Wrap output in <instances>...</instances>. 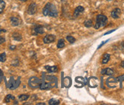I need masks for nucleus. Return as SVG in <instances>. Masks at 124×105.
Instances as JSON below:
<instances>
[{"instance_id": "nucleus-30", "label": "nucleus", "mask_w": 124, "mask_h": 105, "mask_svg": "<svg viewBox=\"0 0 124 105\" xmlns=\"http://www.w3.org/2000/svg\"><path fill=\"white\" fill-rule=\"evenodd\" d=\"M121 66L123 68H124V61H123L122 63H121Z\"/></svg>"}, {"instance_id": "nucleus-25", "label": "nucleus", "mask_w": 124, "mask_h": 105, "mask_svg": "<svg viewBox=\"0 0 124 105\" xmlns=\"http://www.w3.org/2000/svg\"><path fill=\"white\" fill-rule=\"evenodd\" d=\"M2 77H3V73H2V70L0 69V83H1V81L2 80Z\"/></svg>"}, {"instance_id": "nucleus-22", "label": "nucleus", "mask_w": 124, "mask_h": 105, "mask_svg": "<svg viewBox=\"0 0 124 105\" xmlns=\"http://www.w3.org/2000/svg\"><path fill=\"white\" fill-rule=\"evenodd\" d=\"M5 60H6V54L5 53L0 54V62L4 63V62H5Z\"/></svg>"}, {"instance_id": "nucleus-5", "label": "nucleus", "mask_w": 124, "mask_h": 105, "mask_svg": "<svg viewBox=\"0 0 124 105\" xmlns=\"http://www.w3.org/2000/svg\"><path fill=\"white\" fill-rule=\"evenodd\" d=\"M37 11V4L34 3V2H32L30 4V5L28 6V13L31 15H34Z\"/></svg>"}, {"instance_id": "nucleus-33", "label": "nucleus", "mask_w": 124, "mask_h": 105, "mask_svg": "<svg viewBox=\"0 0 124 105\" xmlns=\"http://www.w3.org/2000/svg\"><path fill=\"white\" fill-rule=\"evenodd\" d=\"M123 47H124V42L123 43Z\"/></svg>"}, {"instance_id": "nucleus-21", "label": "nucleus", "mask_w": 124, "mask_h": 105, "mask_svg": "<svg viewBox=\"0 0 124 105\" xmlns=\"http://www.w3.org/2000/svg\"><path fill=\"white\" fill-rule=\"evenodd\" d=\"M67 40L70 43H74L75 42V38L73 37L72 36H67L66 37Z\"/></svg>"}, {"instance_id": "nucleus-13", "label": "nucleus", "mask_w": 124, "mask_h": 105, "mask_svg": "<svg viewBox=\"0 0 124 105\" xmlns=\"http://www.w3.org/2000/svg\"><path fill=\"white\" fill-rule=\"evenodd\" d=\"M45 69L49 72V73H56L58 68L57 66L56 65H53V66H50V65H46L45 66Z\"/></svg>"}, {"instance_id": "nucleus-6", "label": "nucleus", "mask_w": 124, "mask_h": 105, "mask_svg": "<svg viewBox=\"0 0 124 105\" xmlns=\"http://www.w3.org/2000/svg\"><path fill=\"white\" fill-rule=\"evenodd\" d=\"M117 82H119L117 78H109L107 80V85L108 87L110 88H115L116 86Z\"/></svg>"}, {"instance_id": "nucleus-29", "label": "nucleus", "mask_w": 124, "mask_h": 105, "mask_svg": "<svg viewBox=\"0 0 124 105\" xmlns=\"http://www.w3.org/2000/svg\"><path fill=\"white\" fill-rule=\"evenodd\" d=\"M15 46H11L10 47V49H15Z\"/></svg>"}, {"instance_id": "nucleus-28", "label": "nucleus", "mask_w": 124, "mask_h": 105, "mask_svg": "<svg viewBox=\"0 0 124 105\" xmlns=\"http://www.w3.org/2000/svg\"><path fill=\"white\" fill-rule=\"evenodd\" d=\"M114 31H115V30H112V31H107V32H106V33H105V34H104V35L109 34H110V33L114 32Z\"/></svg>"}, {"instance_id": "nucleus-1", "label": "nucleus", "mask_w": 124, "mask_h": 105, "mask_svg": "<svg viewBox=\"0 0 124 105\" xmlns=\"http://www.w3.org/2000/svg\"><path fill=\"white\" fill-rule=\"evenodd\" d=\"M43 14L45 16L56 18L58 16V11L54 5L50 2H48L46 4L44 8H43Z\"/></svg>"}, {"instance_id": "nucleus-10", "label": "nucleus", "mask_w": 124, "mask_h": 105, "mask_svg": "<svg viewBox=\"0 0 124 105\" xmlns=\"http://www.w3.org/2000/svg\"><path fill=\"white\" fill-rule=\"evenodd\" d=\"M121 14V10L120 8H115L111 12V16L114 18H119Z\"/></svg>"}, {"instance_id": "nucleus-26", "label": "nucleus", "mask_w": 124, "mask_h": 105, "mask_svg": "<svg viewBox=\"0 0 124 105\" xmlns=\"http://www.w3.org/2000/svg\"><path fill=\"white\" fill-rule=\"evenodd\" d=\"M108 40H106V41H103V42H102V43H101L100 44V45H99V47H98V49H100V48H101V47L102 46H103V45H104V43H107V41H108Z\"/></svg>"}, {"instance_id": "nucleus-11", "label": "nucleus", "mask_w": 124, "mask_h": 105, "mask_svg": "<svg viewBox=\"0 0 124 105\" xmlns=\"http://www.w3.org/2000/svg\"><path fill=\"white\" fill-rule=\"evenodd\" d=\"M85 8L82 6H78L76 8L74 11V17H78L79 15H81L82 13L84 12Z\"/></svg>"}, {"instance_id": "nucleus-8", "label": "nucleus", "mask_w": 124, "mask_h": 105, "mask_svg": "<svg viewBox=\"0 0 124 105\" xmlns=\"http://www.w3.org/2000/svg\"><path fill=\"white\" fill-rule=\"evenodd\" d=\"M52 87H53V85H51V83H49V82H46V81L42 80L41 84H40L39 88H40V89H42V90H47V89H50Z\"/></svg>"}, {"instance_id": "nucleus-18", "label": "nucleus", "mask_w": 124, "mask_h": 105, "mask_svg": "<svg viewBox=\"0 0 124 105\" xmlns=\"http://www.w3.org/2000/svg\"><path fill=\"white\" fill-rule=\"evenodd\" d=\"M29 98V95H21L18 96V99L21 101H26L28 100Z\"/></svg>"}, {"instance_id": "nucleus-12", "label": "nucleus", "mask_w": 124, "mask_h": 105, "mask_svg": "<svg viewBox=\"0 0 124 105\" xmlns=\"http://www.w3.org/2000/svg\"><path fill=\"white\" fill-rule=\"evenodd\" d=\"M102 75H112L114 73V70L112 69H110V68H106V69H104L101 70V73Z\"/></svg>"}, {"instance_id": "nucleus-20", "label": "nucleus", "mask_w": 124, "mask_h": 105, "mask_svg": "<svg viewBox=\"0 0 124 105\" xmlns=\"http://www.w3.org/2000/svg\"><path fill=\"white\" fill-rule=\"evenodd\" d=\"M49 104L50 105H57L60 104V101L59 100H56V99H50L49 101Z\"/></svg>"}, {"instance_id": "nucleus-14", "label": "nucleus", "mask_w": 124, "mask_h": 105, "mask_svg": "<svg viewBox=\"0 0 124 105\" xmlns=\"http://www.w3.org/2000/svg\"><path fill=\"white\" fill-rule=\"evenodd\" d=\"M110 58V54H108V53H105V54L104 55V57H103V59H102V63H103V64L107 63L109 62Z\"/></svg>"}, {"instance_id": "nucleus-15", "label": "nucleus", "mask_w": 124, "mask_h": 105, "mask_svg": "<svg viewBox=\"0 0 124 105\" xmlns=\"http://www.w3.org/2000/svg\"><path fill=\"white\" fill-rule=\"evenodd\" d=\"M15 101V97L13 96V95H8L6 97H5V103H9V102H11V101Z\"/></svg>"}, {"instance_id": "nucleus-19", "label": "nucleus", "mask_w": 124, "mask_h": 105, "mask_svg": "<svg viewBox=\"0 0 124 105\" xmlns=\"http://www.w3.org/2000/svg\"><path fill=\"white\" fill-rule=\"evenodd\" d=\"M65 47V41L64 40L62 39H60V40L58 41V43H57V47L60 48V49H62Z\"/></svg>"}, {"instance_id": "nucleus-32", "label": "nucleus", "mask_w": 124, "mask_h": 105, "mask_svg": "<svg viewBox=\"0 0 124 105\" xmlns=\"http://www.w3.org/2000/svg\"><path fill=\"white\" fill-rule=\"evenodd\" d=\"M20 1H22V2H26L27 0H20Z\"/></svg>"}, {"instance_id": "nucleus-9", "label": "nucleus", "mask_w": 124, "mask_h": 105, "mask_svg": "<svg viewBox=\"0 0 124 105\" xmlns=\"http://www.w3.org/2000/svg\"><path fill=\"white\" fill-rule=\"evenodd\" d=\"M10 21H11V24H12V25L14 26V27L18 26L21 24V19H19L17 17H11L10 18Z\"/></svg>"}, {"instance_id": "nucleus-3", "label": "nucleus", "mask_w": 124, "mask_h": 105, "mask_svg": "<svg viewBox=\"0 0 124 105\" xmlns=\"http://www.w3.org/2000/svg\"><path fill=\"white\" fill-rule=\"evenodd\" d=\"M42 80L38 79L37 77H31L28 81L29 87L31 88H40V85L41 84Z\"/></svg>"}, {"instance_id": "nucleus-7", "label": "nucleus", "mask_w": 124, "mask_h": 105, "mask_svg": "<svg viewBox=\"0 0 124 105\" xmlns=\"http://www.w3.org/2000/svg\"><path fill=\"white\" fill-rule=\"evenodd\" d=\"M56 40V36L53 34H48L44 37V42L45 43H50L54 42Z\"/></svg>"}, {"instance_id": "nucleus-4", "label": "nucleus", "mask_w": 124, "mask_h": 105, "mask_svg": "<svg viewBox=\"0 0 124 105\" xmlns=\"http://www.w3.org/2000/svg\"><path fill=\"white\" fill-rule=\"evenodd\" d=\"M44 33V29L41 25H35L33 27V29H32V34L34 35L42 34Z\"/></svg>"}, {"instance_id": "nucleus-27", "label": "nucleus", "mask_w": 124, "mask_h": 105, "mask_svg": "<svg viewBox=\"0 0 124 105\" xmlns=\"http://www.w3.org/2000/svg\"><path fill=\"white\" fill-rule=\"evenodd\" d=\"M5 32H6V30H5V29L1 28V27H0V34H1L2 33H5Z\"/></svg>"}, {"instance_id": "nucleus-16", "label": "nucleus", "mask_w": 124, "mask_h": 105, "mask_svg": "<svg viewBox=\"0 0 124 105\" xmlns=\"http://www.w3.org/2000/svg\"><path fill=\"white\" fill-rule=\"evenodd\" d=\"M12 37H13V38H14L15 40H18V41H20V40H21V39H22L21 35L20 34H18V33H14Z\"/></svg>"}, {"instance_id": "nucleus-24", "label": "nucleus", "mask_w": 124, "mask_h": 105, "mask_svg": "<svg viewBox=\"0 0 124 105\" xmlns=\"http://www.w3.org/2000/svg\"><path fill=\"white\" fill-rule=\"evenodd\" d=\"M5 41V38H4L3 37H1V36H0V44L3 43Z\"/></svg>"}, {"instance_id": "nucleus-17", "label": "nucleus", "mask_w": 124, "mask_h": 105, "mask_svg": "<svg viewBox=\"0 0 124 105\" xmlns=\"http://www.w3.org/2000/svg\"><path fill=\"white\" fill-rule=\"evenodd\" d=\"M5 8V2L3 0H0V14L3 12V11Z\"/></svg>"}, {"instance_id": "nucleus-31", "label": "nucleus", "mask_w": 124, "mask_h": 105, "mask_svg": "<svg viewBox=\"0 0 124 105\" xmlns=\"http://www.w3.org/2000/svg\"><path fill=\"white\" fill-rule=\"evenodd\" d=\"M39 104H44V105H45V103H38V104H37V105H39Z\"/></svg>"}, {"instance_id": "nucleus-23", "label": "nucleus", "mask_w": 124, "mask_h": 105, "mask_svg": "<svg viewBox=\"0 0 124 105\" xmlns=\"http://www.w3.org/2000/svg\"><path fill=\"white\" fill-rule=\"evenodd\" d=\"M85 26L86 27H91V26H92V21L91 20H87L85 21Z\"/></svg>"}, {"instance_id": "nucleus-2", "label": "nucleus", "mask_w": 124, "mask_h": 105, "mask_svg": "<svg viewBox=\"0 0 124 105\" xmlns=\"http://www.w3.org/2000/svg\"><path fill=\"white\" fill-rule=\"evenodd\" d=\"M107 23V18L104 15H98L96 18V23L94 25L95 29H99L101 27L106 26Z\"/></svg>"}]
</instances>
